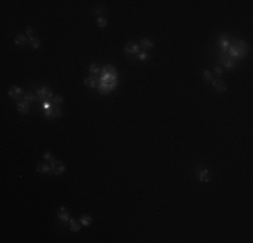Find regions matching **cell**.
Listing matches in <instances>:
<instances>
[{
  "instance_id": "obj_1",
  "label": "cell",
  "mask_w": 253,
  "mask_h": 243,
  "mask_svg": "<svg viewBox=\"0 0 253 243\" xmlns=\"http://www.w3.org/2000/svg\"><path fill=\"white\" fill-rule=\"evenodd\" d=\"M228 54L232 57V58H242L244 55L248 53V46H246V43L244 42V41H234V43L232 45V46H229V49H228Z\"/></svg>"
},
{
  "instance_id": "obj_2",
  "label": "cell",
  "mask_w": 253,
  "mask_h": 243,
  "mask_svg": "<svg viewBox=\"0 0 253 243\" xmlns=\"http://www.w3.org/2000/svg\"><path fill=\"white\" fill-rule=\"evenodd\" d=\"M53 97H54V96H53V92H51L47 86H42V88L38 89V99H39V101H40V104L50 101Z\"/></svg>"
},
{
  "instance_id": "obj_3",
  "label": "cell",
  "mask_w": 253,
  "mask_h": 243,
  "mask_svg": "<svg viewBox=\"0 0 253 243\" xmlns=\"http://www.w3.org/2000/svg\"><path fill=\"white\" fill-rule=\"evenodd\" d=\"M98 84H100V86H98V92L104 95V93H109V92L115 88V85L117 84V80H115V81H109V82L98 81Z\"/></svg>"
},
{
  "instance_id": "obj_4",
  "label": "cell",
  "mask_w": 253,
  "mask_h": 243,
  "mask_svg": "<svg viewBox=\"0 0 253 243\" xmlns=\"http://www.w3.org/2000/svg\"><path fill=\"white\" fill-rule=\"evenodd\" d=\"M219 62L224 64V68H226L228 70H232L234 68V59L230 57L229 54H226V53H224V54H221V58H219Z\"/></svg>"
},
{
  "instance_id": "obj_5",
  "label": "cell",
  "mask_w": 253,
  "mask_h": 243,
  "mask_svg": "<svg viewBox=\"0 0 253 243\" xmlns=\"http://www.w3.org/2000/svg\"><path fill=\"white\" fill-rule=\"evenodd\" d=\"M51 172L54 174H61V173L65 172V164L59 161H55L54 164L51 165Z\"/></svg>"
},
{
  "instance_id": "obj_6",
  "label": "cell",
  "mask_w": 253,
  "mask_h": 243,
  "mask_svg": "<svg viewBox=\"0 0 253 243\" xmlns=\"http://www.w3.org/2000/svg\"><path fill=\"white\" fill-rule=\"evenodd\" d=\"M102 73H104V75L110 76V79H116L117 77V72L112 65H105V66L102 68Z\"/></svg>"
},
{
  "instance_id": "obj_7",
  "label": "cell",
  "mask_w": 253,
  "mask_h": 243,
  "mask_svg": "<svg viewBox=\"0 0 253 243\" xmlns=\"http://www.w3.org/2000/svg\"><path fill=\"white\" fill-rule=\"evenodd\" d=\"M57 215H58V217L62 222H67V220L70 219V215H69V212H67V209L65 207H61L58 209V212H57Z\"/></svg>"
},
{
  "instance_id": "obj_8",
  "label": "cell",
  "mask_w": 253,
  "mask_h": 243,
  "mask_svg": "<svg viewBox=\"0 0 253 243\" xmlns=\"http://www.w3.org/2000/svg\"><path fill=\"white\" fill-rule=\"evenodd\" d=\"M20 95H22V88H18V86H12L11 89L8 90V96L12 99H19Z\"/></svg>"
},
{
  "instance_id": "obj_9",
  "label": "cell",
  "mask_w": 253,
  "mask_h": 243,
  "mask_svg": "<svg viewBox=\"0 0 253 243\" xmlns=\"http://www.w3.org/2000/svg\"><path fill=\"white\" fill-rule=\"evenodd\" d=\"M124 50L127 53H131V54H137L139 53V46L136 43H127L124 47Z\"/></svg>"
},
{
  "instance_id": "obj_10",
  "label": "cell",
  "mask_w": 253,
  "mask_h": 243,
  "mask_svg": "<svg viewBox=\"0 0 253 243\" xmlns=\"http://www.w3.org/2000/svg\"><path fill=\"white\" fill-rule=\"evenodd\" d=\"M213 85H214V88L218 90V92H224V90L226 89L225 82L222 81V80H219V79H215L214 81H213Z\"/></svg>"
},
{
  "instance_id": "obj_11",
  "label": "cell",
  "mask_w": 253,
  "mask_h": 243,
  "mask_svg": "<svg viewBox=\"0 0 253 243\" xmlns=\"http://www.w3.org/2000/svg\"><path fill=\"white\" fill-rule=\"evenodd\" d=\"M18 110H19L20 114H27L28 110H30V107H28V103L24 100V101H19V104H18Z\"/></svg>"
},
{
  "instance_id": "obj_12",
  "label": "cell",
  "mask_w": 253,
  "mask_h": 243,
  "mask_svg": "<svg viewBox=\"0 0 253 243\" xmlns=\"http://www.w3.org/2000/svg\"><path fill=\"white\" fill-rule=\"evenodd\" d=\"M218 42H219V46L224 49V53H225L228 49H229V41L226 39V37L225 35H222V37H219V39H218Z\"/></svg>"
},
{
  "instance_id": "obj_13",
  "label": "cell",
  "mask_w": 253,
  "mask_h": 243,
  "mask_svg": "<svg viewBox=\"0 0 253 243\" xmlns=\"http://www.w3.org/2000/svg\"><path fill=\"white\" fill-rule=\"evenodd\" d=\"M36 170H38L39 173H49L51 172V166H49L47 164H38L36 165Z\"/></svg>"
},
{
  "instance_id": "obj_14",
  "label": "cell",
  "mask_w": 253,
  "mask_h": 243,
  "mask_svg": "<svg viewBox=\"0 0 253 243\" xmlns=\"http://www.w3.org/2000/svg\"><path fill=\"white\" fill-rule=\"evenodd\" d=\"M198 178L201 181H203V182H207V181L210 180V178H209V170H207V169H203V170L198 172Z\"/></svg>"
},
{
  "instance_id": "obj_15",
  "label": "cell",
  "mask_w": 253,
  "mask_h": 243,
  "mask_svg": "<svg viewBox=\"0 0 253 243\" xmlns=\"http://www.w3.org/2000/svg\"><path fill=\"white\" fill-rule=\"evenodd\" d=\"M139 46H141L143 49H145V50H147V49H152V47H154V45H152L151 41L141 39V41H140V45H139Z\"/></svg>"
},
{
  "instance_id": "obj_16",
  "label": "cell",
  "mask_w": 253,
  "mask_h": 243,
  "mask_svg": "<svg viewBox=\"0 0 253 243\" xmlns=\"http://www.w3.org/2000/svg\"><path fill=\"white\" fill-rule=\"evenodd\" d=\"M80 222H81V224H84V226H89V224L92 223V216L90 215H82Z\"/></svg>"
},
{
  "instance_id": "obj_17",
  "label": "cell",
  "mask_w": 253,
  "mask_h": 243,
  "mask_svg": "<svg viewBox=\"0 0 253 243\" xmlns=\"http://www.w3.org/2000/svg\"><path fill=\"white\" fill-rule=\"evenodd\" d=\"M80 228H81V226H80V223H78L77 220H70V230L73 232H77L80 231Z\"/></svg>"
},
{
  "instance_id": "obj_18",
  "label": "cell",
  "mask_w": 253,
  "mask_h": 243,
  "mask_svg": "<svg viewBox=\"0 0 253 243\" xmlns=\"http://www.w3.org/2000/svg\"><path fill=\"white\" fill-rule=\"evenodd\" d=\"M85 85L94 88V86L97 85V80L93 79V77H88V79H85Z\"/></svg>"
},
{
  "instance_id": "obj_19",
  "label": "cell",
  "mask_w": 253,
  "mask_h": 243,
  "mask_svg": "<svg viewBox=\"0 0 253 243\" xmlns=\"http://www.w3.org/2000/svg\"><path fill=\"white\" fill-rule=\"evenodd\" d=\"M15 43L16 45H19V46H23V45H26V37L24 35H16L15 38Z\"/></svg>"
},
{
  "instance_id": "obj_20",
  "label": "cell",
  "mask_w": 253,
  "mask_h": 243,
  "mask_svg": "<svg viewBox=\"0 0 253 243\" xmlns=\"http://www.w3.org/2000/svg\"><path fill=\"white\" fill-rule=\"evenodd\" d=\"M63 103V97L62 96H54V97L51 99V104H54V106L58 107L59 104H62Z\"/></svg>"
},
{
  "instance_id": "obj_21",
  "label": "cell",
  "mask_w": 253,
  "mask_h": 243,
  "mask_svg": "<svg viewBox=\"0 0 253 243\" xmlns=\"http://www.w3.org/2000/svg\"><path fill=\"white\" fill-rule=\"evenodd\" d=\"M43 157H45V159H46V161L49 162L50 165H53L55 162V158H54V155H53L51 153H45V154H43Z\"/></svg>"
},
{
  "instance_id": "obj_22",
  "label": "cell",
  "mask_w": 253,
  "mask_h": 243,
  "mask_svg": "<svg viewBox=\"0 0 253 243\" xmlns=\"http://www.w3.org/2000/svg\"><path fill=\"white\" fill-rule=\"evenodd\" d=\"M89 72L92 73V75H97L98 72H100V66H98L97 64H92L89 66Z\"/></svg>"
},
{
  "instance_id": "obj_23",
  "label": "cell",
  "mask_w": 253,
  "mask_h": 243,
  "mask_svg": "<svg viewBox=\"0 0 253 243\" xmlns=\"http://www.w3.org/2000/svg\"><path fill=\"white\" fill-rule=\"evenodd\" d=\"M24 100H26V101H35L36 100V96L35 95H32V93H26L24 95Z\"/></svg>"
},
{
  "instance_id": "obj_24",
  "label": "cell",
  "mask_w": 253,
  "mask_h": 243,
  "mask_svg": "<svg viewBox=\"0 0 253 243\" xmlns=\"http://www.w3.org/2000/svg\"><path fill=\"white\" fill-rule=\"evenodd\" d=\"M203 76H205V80L206 81H213V73L210 70H205L203 72Z\"/></svg>"
},
{
  "instance_id": "obj_25",
  "label": "cell",
  "mask_w": 253,
  "mask_h": 243,
  "mask_svg": "<svg viewBox=\"0 0 253 243\" xmlns=\"http://www.w3.org/2000/svg\"><path fill=\"white\" fill-rule=\"evenodd\" d=\"M30 42H31V46L34 47V49H38V47L40 46V41L36 39V38H32V39H30Z\"/></svg>"
},
{
  "instance_id": "obj_26",
  "label": "cell",
  "mask_w": 253,
  "mask_h": 243,
  "mask_svg": "<svg viewBox=\"0 0 253 243\" xmlns=\"http://www.w3.org/2000/svg\"><path fill=\"white\" fill-rule=\"evenodd\" d=\"M106 23H108V20H106L105 18H98L97 19V24L100 26V27H105Z\"/></svg>"
},
{
  "instance_id": "obj_27",
  "label": "cell",
  "mask_w": 253,
  "mask_h": 243,
  "mask_svg": "<svg viewBox=\"0 0 253 243\" xmlns=\"http://www.w3.org/2000/svg\"><path fill=\"white\" fill-rule=\"evenodd\" d=\"M147 58H149V54H148V53H145V51H143V53H140V54H139V59H141V61H145Z\"/></svg>"
},
{
  "instance_id": "obj_28",
  "label": "cell",
  "mask_w": 253,
  "mask_h": 243,
  "mask_svg": "<svg viewBox=\"0 0 253 243\" xmlns=\"http://www.w3.org/2000/svg\"><path fill=\"white\" fill-rule=\"evenodd\" d=\"M26 35H28V37H30V39H32V38H35V37H34V31H32V28H30V27H27V28H26Z\"/></svg>"
},
{
  "instance_id": "obj_29",
  "label": "cell",
  "mask_w": 253,
  "mask_h": 243,
  "mask_svg": "<svg viewBox=\"0 0 253 243\" xmlns=\"http://www.w3.org/2000/svg\"><path fill=\"white\" fill-rule=\"evenodd\" d=\"M58 116H62V111H61L59 107H57L54 110V118H58Z\"/></svg>"
},
{
  "instance_id": "obj_30",
  "label": "cell",
  "mask_w": 253,
  "mask_h": 243,
  "mask_svg": "<svg viewBox=\"0 0 253 243\" xmlns=\"http://www.w3.org/2000/svg\"><path fill=\"white\" fill-rule=\"evenodd\" d=\"M214 72H215V75H217V79H219V77H221V75H222V69L218 66V68H215V69H214Z\"/></svg>"
},
{
  "instance_id": "obj_31",
  "label": "cell",
  "mask_w": 253,
  "mask_h": 243,
  "mask_svg": "<svg viewBox=\"0 0 253 243\" xmlns=\"http://www.w3.org/2000/svg\"><path fill=\"white\" fill-rule=\"evenodd\" d=\"M102 11H104V8H102V7H98V8H94V10H93V12H94V14H96V15H98V14H101Z\"/></svg>"
}]
</instances>
